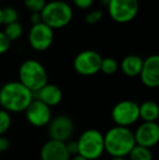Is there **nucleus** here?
<instances>
[{
    "label": "nucleus",
    "instance_id": "nucleus-17",
    "mask_svg": "<svg viewBox=\"0 0 159 160\" xmlns=\"http://www.w3.org/2000/svg\"><path fill=\"white\" fill-rule=\"evenodd\" d=\"M140 119L143 122H157L159 118V107L153 100H146L138 105Z\"/></svg>",
    "mask_w": 159,
    "mask_h": 160
},
{
    "label": "nucleus",
    "instance_id": "nucleus-16",
    "mask_svg": "<svg viewBox=\"0 0 159 160\" xmlns=\"http://www.w3.org/2000/svg\"><path fill=\"white\" fill-rule=\"evenodd\" d=\"M143 60L141 57L136 55H129L120 63V69L124 75L129 78H135L141 73V70L143 67Z\"/></svg>",
    "mask_w": 159,
    "mask_h": 160
},
{
    "label": "nucleus",
    "instance_id": "nucleus-26",
    "mask_svg": "<svg viewBox=\"0 0 159 160\" xmlns=\"http://www.w3.org/2000/svg\"><path fill=\"white\" fill-rule=\"evenodd\" d=\"M66 147H67V150H68L69 155L71 157L72 156H75L77 155V141H68L66 143Z\"/></svg>",
    "mask_w": 159,
    "mask_h": 160
},
{
    "label": "nucleus",
    "instance_id": "nucleus-13",
    "mask_svg": "<svg viewBox=\"0 0 159 160\" xmlns=\"http://www.w3.org/2000/svg\"><path fill=\"white\" fill-rule=\"evenodd\" d=\"M140 78L142 83L148 88L159 86V56L152 55L143 60Z\"/></svg>",
    "mask_w": 159,
    "mask_h": 160
},
{
    "label": "nucleus",
    "instance_id": "nucleus-9",
    "mask_svg": "<svg viewBox=\"0 0 159 160\" xmlns=\"http://www.w3.org/2000/svg\"><path fill=\"white\" fill-rule=\"evenodd\" d=\"M74 132V123L70 117L59 114L51 119L48 124V133L50 139L67 143L70 141Z\"/></svg>",
    "mask_w": 159,
    "mask_h": 160
},
{
    "label": "nucleus",
    "instance_id": "nucleus-29",
    "mask_svg": "<svg viewBox=\"0 0 159 160\" xmlns=\"http://www.w3.org/2000/svg\"><path fill=\"white\" fill-rule=\"evenodd\" d=\"M31 22H32L33 25L42 23V15H40V13H32V14H31Z\"/></svg>",
    "mask_w": 159,
    "mask_h": 160
},
{
    "label": "nucleus",
    "instance_id": "nucleus-23",
    "mask_svg": "<svg viewBox=\"0 0 159 160\" xmlns=\"http://www.w3.org/2000/svg\"><path fill=\"white\" fill-rule=\"evenodd\" d=\"M11 116L8 111L0 109V136L3 135L11 127Z\"/></svg>",
    "mask_w": 159,
    "mask_h": 160
},
{
    "label": "nucleus",
    "instance_id": "nucleus-31",
    "mask_svg": "<svg viewBox=\"0 0 159 160\" xmlns=\"http://www.w3.org/2000/svg\"><path fill=\"white\" fill-rule=\"evenodd\" d=\"M111 160H127L125 157H112Z\"/></svg>",
    "mask_w": 159,
    "mask_h": 160
},
{
    "label": "nucleus",
    "instance_id": "nucleus-33",
    "mask_svg": "<svg viewBox=\"0 0 159 160\" xmlns=\"http://www.w3.org/2000/svg\"><path fill=\"white\" fill-rule=\"evenodd\" d=\"M62 1H64V0H62Z\"/></svg>",
    "mask_w": 159,
    "mask_h": 160
},
{
    "label": "nucleus",
    "instance_id": "nucleus-22",
    "mask_svg": "<svg viewBox=\"0 0 159 160\" xmlns=\"http://www.w3.org/2000/svg\"><path fill=\"white\" fill-rule=\"evenodd\" d=\"M46 3V0H24L25 8L32 13H40Z\"/></svg>",
    "mask_w": 159,
    "mask_h": 160
},
{
    "label": "nucleus",
    "instance_id": "nucleus-32",
    "mask_svg": "<svg viewBox=\"0 0 159 160\" xmlns=\"http://www.w3.org/2000/svg\"><path fill=\"white\" fill-rule=\"evenodd\" d=\"M2 24V9L0 8V25Z\"/></svg>",
    "mask_w": 159,
    "mask_h": 160
},
{
    "label": "nucleus",
    "instance_id": "nucleus-18",
    "mask_svg": "<svg viewBox=\"0 0 159 160\" xmlns=\"http://www.w3.org/2000/svg\"><path fill=\"white\" fill-rule=\"evenodd\" d=\"M130 160H154L153 154L149 148L143 147V146L135 145L133 149L127 155Z\"/></svg>",
    "mask_w": 159,
    "mask_h": 160
},
{
    "label": "nucleus",
    "instance_id": "nucleus-3",
    "mask_svg": "<svg viewBox=\"0 0 159 160\" xmlns=\"http://www.w3.org/2000/svg\"><path fill=\"white\" fill-rule=\"evenodd\" d=\"M19 82L28 88L33 94L48 84V74L39 61L27 59L20 65Z\"/></svg>",
    "mask_w": 159,
    "mask_h": 160
},
{
    "label": "nucleus",
    "instance_id": "nucleus-1",
    "mask_svg": "<svg viewBox=\"0 0 159 160\" xmlns=\"http://www.w3.org/2000/svg\"><path fill=\"white\" fill-rule=\"evenodd\" d=\"M34 99V94L19 81H12L0 87V106L10 112H23Z\"/></svg>",
    "mask_w": 159,
    "mask_h": 160
},
{
    "label": "nucleus",
    "instance_id": "nucleus-12",
    "mask_svg": "<svg viewBox=\"0 0 159 160\" xmlns=\"http://www.w3.org/2000/svg\"><path fill=\"white\" fill-rule=\"evenodd\" d=\"M133 134L136 145L151 149L159 142V125L157 122H143Z\"/></svg>",
    "mask_w": 159,
    "mask_h": 160
},
{
    "label": "nucleus",
    "instance_id": "nucleus-15",
    "mask_svg": "<svg viewBox=\"0 0 159 160\" xmlns=\"http://www.w3.org/2000/svg\"><path fill=\"white\" fill-rule=\"evenodd\" d=\"M36 94L37 99L48 107H55V106L59 105L63 97L60 87H58L55 84H46L38 92H36Z\"/></svg>",
    "mask_w": 159,
    "mask_h": 160
},
{
    "label": "nucleus",
    "instance_id": "nucleus-24",
    "mask_svg": "<svg viewBox=\"0 0 159 160\" xmlns=\"http://www.w3.org/2000/svg\"><path fill=\"white\" fill-rule=\"evenodd\" d=\"M102 12L100 10H93L91 12H88L85 17V22L87 24H96L102 20Z\"/></svg>",
    "mask_w": 159,
    "mask_h": 160
},
{
    "label": "nucleus",
    "instance_id": "nucleus-21",
    "mask_svg": "<svg viewBox=\"0 0 159 160\" xmlns=\"http://www.w3.org/2000/svg\"><path fill=\"white\" fill-rule=\"evenodd\" d=\"M19 19V13L12 7H7V8L2 9V24L8 25V24L14 23L17 22Z\"/></svg>",
    "mask_w": 159,
    "mask_h": 160
},
{
    "label": "nucleus",
    "instance_id": "nucleus-6",
    "mask_svg": "<svg viewBox=\"0 0 159 160\" xmlns=\"http://www.w3.org/2000/svg\"><path fill=\"white\" fill-rule=\"evenodd\" d=\"M111 119L118 127L130 128L140 119L138 103L133 100H121L113 106Z\"/></svg>",
    "mask_w": 159,
    "mask_h": 160
},
{
    "label": "nucleus",
    "instance_id": "nucleus-25",
    "mask_svg": "<svg viewBox=\"0 0 159 160\" xmlns=\"http://www.w3.org/2000/svg\"><path fill=\"white\" fill-rule=\"evenodd\" d=\"M10 47H11V42L4 35V33L0 31V55L6 53L10 49Z\"/></svg>",
    "mask_w": 159,
    "mask_h": 160
},
{
    "label": "nucleus",
    "instance_id": "nucleus-5",
    "mask_svg": "<svg viewBox=\"0 0 159 160\" xmlns=\"http://www.w3.org/2000/svg\"><path fill=\"white\" fill-rule=\"evenodd\" d=\"M77 143V155L87 160H97L105 152L104 134L96 128H88L80 135Z\"/></svg>",
    "mask_w": 159,
    "mask_h": 160
},
{
    "label": "nucleus",
    "instance_id": "nucleus-7",
    "mask_svg": "<svg viewBox=\"0 0 159 160\" xmlns=\"http://www.w3.org/2000/svg\"><path fill=\"white\" fill-rule=\"evenodd\" d=\"M110 18L118 23H127L137 15L138 0H108Z\"/></svg>",
    "mask_w": 159,
    "mask_h": 160
},
{
    "label": "nucleus",
    "instance_id": "nucleus-34",
    "mask_svg": "<svg viewBox=\"0 0 159 160\" xmlns=\"http://www.w3.org/2000/svg\"><path fill=\"white\" fill-rule=\"evenodd\" d=\"M107 1H108V0H107Z\"/></svg>",
    "mask_w": 159,
    "mask_h": 160
},
{
    "label": "nucleus",
    "instance_id": "nucleus-30",
    "mask_svg": "<svg viewBox=\"0 0 159 160\" xmlns=\"http://www.w3.org/2000/svg\"><path fill=\"white\" fill-rule=\"evenodd\" d=\"M70 160H87V159H85L84 157L80 156V155H75V156H73Z\"/></svg>",
    "mask_w": 159,
    "mask_h": 160
},
{
    "label": "nucleus",
    "instance_id": "nucleus-10",
    "mask_svg": "<svg viewBox=\"0 0 159 160\" xmlns=\"http://www.w3.org/2000/svg\"><path fill=\"white\" fill-rule=\"evenodd\" d=\"M53 42V30L44 23L32 25L28 33V42L36 51H45Z\"/></svg>",
    "mask_w": 159,
    "mask_h": 160
},
{
    "label": "nucleus",
    "instance_id": "nucleus-35",
    "mask_svg": "<svg viewBox=\"0 0 159 160\" xmlns=\"http://www.w3.org/2000/svg\"><path fill=\"white\" fill-rule=\"evenodd\" d=\"M0 1H1V0H0Z\"/></svg>",
    "mask_w": 159,
    "mask_h": 160
},
{
    "label": "nucleus",
    "instance_id": "nucleus-14",
    "mask_svg": "<svg viewBox=\"0 0 159 160\" xmlns=\"http://www.w3.org/2000/svg\"><path fill=\"white\" fill-rule=\"evenodd\" d=\"M66 143L49 139L40 149V160H70Z\"/></svg>",
    "mask_w": 159,
    "mask_h": 160
},
{
    "label": "nucleus",
    "instance_id": "nucleus-20",
    "mask_svg": "<svg viewBox=\"0 0 159 160\" xmlns=\"http://www.w3.org/2000/svg\"><path fill=\"white\" fill-rule=\"evenodd\" d=\"M118 69H119V65L113 58H102V59L100 71L102 73L111 75V74H115L118 71Z\"/></svg>",
    "mask_w": 159,
    "mask_h": 160
},
{
    "label": "nucleus",
    "instance_id": "nucleus-19",
    "mask_svg": "<svg viewBox=\"0 0 159 160\" xmlns=\"http://www.w3.org/2000/svg\"><path fill=\"white\" fill-rule=\"evenodd\" d=\"M3 33L10 42H13V40L19 39L22 36V34H23V28H22V25L19 22H14V23L6 25Z\"/></svg>",
    "mask_w": 159,
    "mask_h": 160
},
{
    "label": "nucleus",
    "instance_id": "nucleus-27",
    "mask_svg": "<svg viewBox=\"0 0 159 160\" xmlns=\"http://www.w3.org/2000/svg\"><path fill=\"white\" fill-rule=\"evenodd\" d=\"M72 1L79 9L87 10V9H89L92 7L94 0H72Z\"/></svg>",
    "mask_w": 159,
    "mask_h": 160
},
{
    "label": "nucleus",
    "instance_id": "nucleus-8",
    "mask_svg": "<svg viewBox=\"0 0 159 160\" xmlns=\"http://www.w3.org/2000/svg\"><path fill=\"white\" fill-rule=\"evenodd\" d=\"M102 56L95 50H84L77 53L73 61V68L77 73L83 76H91L100 71Z\"/></svg>",
    "mask_w": 159,
    "mask_h": 160
},
{
    "label": "nucleus",
    "instance_id": "nucleus-28",
    "mask_svg": "<svg viewBox=\"0 0 159 160\" xmlns=\"http://www.w3.org/2000/svg\"><path fill=\"white\" fill-rule=\"evenodd\" d=\"M10 147V142L7 138L4 135H1L0 136V152H4L9 149Z\"/></svg>",
    "mask_w": 159,
    "mask_h": 160
},
{
    "label": "nucleus",
    "instance_id": "nucleus-2",
    "mask_svg": "<svg viewBox=\"0 0 159 160\" xmlns=\"http://www.w3.org/2000/svg\"><path fill=\"white\" fill-rule=\"evenodd\" d=\"M105 152L111 157H127L136 145L133 131L130 128L115 125L104 135Z\"/></svg>",
    "mask_w": 159,
    "mask_h": 160
},
{
    "label": "nucleus",
    "instance_id": "nucleus-4",
    "mask_svg": "<svg viewBox=\"0 0 159 160\" xmlns=\"http://www.w3.org/2000/svg\"><path fill=\"white\" fill-rule=\"evenodd\" d=\"M42 22L51 30H57L67 26L71 22L73 11L70 4L62 0H53L47 2L40 12Z\"/></svg>",
    "mask_w": 159,
    "mask_h": 160
},
{
    "label": "nucleus",
    "instance_id": "nucleus-11",
    "mask_svg": "<svg viewBox=\"0 0 159 160\" xmlns=\"http://www.w3.org/2000/svg\"><path fill=\"white\" fill-rule=\"evenodd\" d=\"M26 120L36 128H42L49 124L51 118V109L38 99H33L25 111Z\"/></svg>",
    "mask_w": 159,
    "mask_h": 160
}]
</instances>
